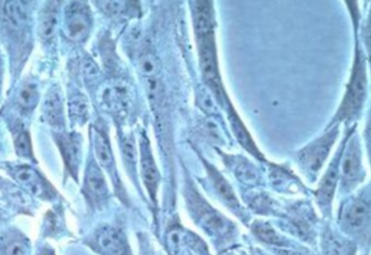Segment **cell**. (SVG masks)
<instances>
[{
  "mask_svg": "<svg viewBox=\"0 0 371 255\" xmlns=\"http://www.w3.org/2000/svg\"><path fill=\"white\" fill-rule=\"evenodd\" d=\"M89 246L100 255H133L129 241L121 229L108 225L97 229Z\"/></svg>",
  "mask_w": 371,
  "mask_h": 255,
  "instance_id": "1",
  "label": "cell"
},
{
  "mask_svg": "<svg viewBox=\"0 0 371 255\" xmlns=\"http://www.w3.org/2000/svg\"><path fill=\"white\" fill-rule=\"evenodd\" d=\"M366 92V75L363 62L356 60L348 92L339 111L341 120L348 119L359 111L363 104Z\"/></svg>",
  "mask_w": 371,
  "mask_h": 255,
  "instance_id": "2",
  "label": "cell"
},
{
  "mask_svg": "<svg viewBox=\"0 0 371 255\" xmlns=\"http://www.w3.org/2000/svg\"><path fill=\"white\" fill-rule=\"evenodd\" d=\"M337 135V131H332L303 149L299 155V160L302 167L311 172H316L321 170L335 142Z\"/></svg>",
  "mask_w": 371,
  "mask_h": 255,
  "instance_id": "3",
  "label": "cell"
},
{
  "mask_svg": "<svg viewBox=\"0 0 371 255\" xmlns=\"http://www.w3.org/2000/svg\"><path fill=\"white\" fill-rule=\"evenodd\" d=\"M200 68L204 79L217 93L221 92L219 73L212 34L201 37L200 43Z\"/></svg>",
  "mask_w": 371,
  "mask_h": 255,
  "instance_id": "4",
  "label": "cell"
},
{
  "mask_svg": "<svg viewBox=\"0 0 371 255\" xmlns=\"http://www.w3.org/2000/svg\"><path fill=\"white\" fill-rule=\"evenodd\" d=\"M370 221V204L357 198L350 202L342 213V224L348 231L359 234L369 227Z\"/></svg>",
  "mask_w": 371,
  "mask_h": 255,
  "instance_id": "5",
  "label": "cell"
},
{
  "mask_svg": "<svg viewBox=\"0 0 371 255\" xmlns=\"http://www.w3.org/2000/svg\"><path fill=\"white\" fill-rule=\"evenodd\" d=\"M84 194L95 207L104 204L108 197V189L105 176L95 163L89 165L84 180Z\"/></svg>",
  "mask_w": 371,
  "mask_h": 255,
  "instance_id": "6",
  "label": "cell"
},
{
  "mask_svg": "<svg viewBox=\"0 0 371 255\" xmlns=\"http://www.w3.org/2000/svg\"><path fill=\"white\" fill-rule=\"evenodd\" d=\"M190 209L200 223L212 231H221L226 226V220L219 213L194 192L189 198Z\"/></svg>",
  "mask_w": 371,
  "mask_h": 255,
  "instance_id": "7",
  "label": "cell"
},
{
  "mask_svg": "<svg viewBox=\"0 0 371 255\" xmlns=\"http://www.w3.org/2000/svg\"><path fill=\"white\" fill-rule=\"evenodd\" d=\"M67 29L69 36L74 40H81L89 29V17L81 3L73 4L67 14Z\"/></svg>",
  "mask_w": 371,
  "mask_h": 255,
  "instance_id": "8",
  "label": "cell"
},
{
  "mask_svg": "<svg viewBox=\"0 0 371 255\" xmlns=\"http://www.w3.org/2000/svg\"><path fill=\"white\" fill-rule=\"evenodd\" d=\"M141 173L149 197L152 201H156L158 186L160 184V172L152 158L147 146H143L142 157H141Z\"/></svg>",
  "mask_w": 371,
  "mask_h": 255,
  "instance_id": "9",
  "label": "cell"
},
{
  "mask_svg": "<svg viewBox=\"0 0 371 255\" xmlns=\"http://www.w3.org/2000/svg\"><path fill=\"white\" fill-rule=\"evenodd\" d=\"M361 176V163L360 152L352 142L345 154L342 163V177L343 183L351 187L360 180Z\"/></svg>",
  "mask_w": 371,
  "mask_h": 255,
  "instance_id": "10",
  "label": "cell"
},
{
  "mask_svg": "<svg viewBox=\"0 0 371 255\" xmlns=\"http://www.w3.org/2000/svg\"><path fill=\"white\" fill-rule=\"evenodd\" d=\"M59 146L67 167L72 175H77L81 159V145L77 137L73 135L60 137Z\"/></svg>",
  "mask_w": 371,
  "mask_h": 255,
  "instance_id": "11",
  "label": "cell"
},
{
  "mask_svg": "<svg viewBox=\"0 0 371 255\" xmlns=\"http://www.w3.org/2000/svg\"><path fill=\"white\" fill-rule=\"evenodd\" d=\"M339 178L337 164H333L320 183L316 191V198L319 205L327 207L334 198Z\"/></svg>",
  "mask_w": 371,
  "mask_h": 255,
  "instance_id": "12",
  "label": "cell"
},
{
  "mask_svg": "<svg viewBox=\"0 0 371 255\" xmlns=\"http://www.w3.org/2000/svg\"><path fill=\"white\" fill-rule=\"evenodd\" d=\"M194 9V23L196 33L200 37L211 33L213 17L211 3L196 2Z\"/></svg>",
  "mask_w": 371,
  "mask_h": 255,
  "instance_id": "13",
  "label": "cell"
},
{
  "mask_svg": "<svg viewBox=\"0 0 371 255\" xmlns=\"http://www.w3.org/2000/svg\"><path fill=\"white\" fill-rule=\"evenodd\" d=\"M94 143L97 159L101 165L109 172L113 171L114 161L112 150L107 137L104 133L95 130Z\"/></svg>",
  "mask_w": 371,
  "mask_h": 255,
  "instance_id": "14",
  "label": "cell"
},
{
  "mask_svg": "<svg viewBox=\"0 0 371 255\" xmlns=\"http://www.w3.org/2000/svg\"><path fill=\"white\" fill-rule=\"evenodd\" d=\"M209 176H211L213 186L217 193L227 203V205L232 208L239 206V202L235 196L234 191L224 177L215 169H209Z\"/></svg>",
  "mask_w": 371,
  "mask_h": 255,
  "instance_id": "15",
  "label": "cell"
},
{
  "mask_svg": "<svg viewBox=\"0 0 371 255\" xmlns=\"http://www.w3.org/2000/svg\"><path fill=\"white\" fill-rule=\"evenodd\" d=\"M15 177L19 183L27 187L33 193H41L44 185L39 176L29 167L19 168L15 172Z\"/></svg>",
  "mask_w": 371,
  "mask_h": 255,
  "instance_id": "16",
  "label": "cell"
},
{
  "mask_svg": "<svg viewBox=\"0 0 371 255\" xmlns=\"http://www.w3.org/2000/svg\"><path fill=\"white\" fill-rule=\"evenodd\" d=\"M45 111L47 120L53 125H60L62 121V107L59 95L50 94L45 100Z\"/></svg>",
  "mask_w": 371,
  "mask_h": 255,
  "instance_id": "17",
  "label": "cell"
},
{
  "mask_svg": "<svg viewBox=\"0 0 371 255\" xmlns=\"http://www.w3.org/2000/svg\"><path fill=\"white\" fill-rule=\"evenodd\" d=\"M21 2L9 1L5 3L3 11L9 23L14 27L19 28L25 23V11Z\"/></svg>",
  "mask_w": 371,
  "mask_h": 255,
  "instance_id": "18",
  "label": "cell"
},
{
  "mask_svg": "<svg viewBox=\"0 0 371 255\" xmlns=\"http://www.w3.org/2000/svg\"><path fill=\"white\" fill-rule=\"evenodd\" d=\"M324 246L325 255H352L348 242L332 234L325 236Z\"/></svg>",
  "mask_w": 371,
  "mask_h": 255,
  "instance_id": "19",
  "label": "cell"
},
{
  "mask_svg": "<svg viewBox=\"0 0 371 255\" xmlns=\"http://www.w3.org/2000/svg\"><path fill=\"white\" fill-rule=\"evenodd\" d=\"M231 123L235 134L241 146L245 147L253 155L260 157L261 155L259 150L256 148L249 133L247 132L244 125L242 124L239 119L237 118L236 114L235 116V114H232L231 116Z\"/></svg>",
  "mask_w": 371,
  "mask_h": 255,
  "instance_id": "20",
  "label": "cell"
},
{
  "mask_svg": "<svg viewBox=\"0 0 371 255\" xmlns=\"http://www.w3.org/2000/svg\"><path fill=\"white\" fill-rule=\"evenodd\" d=\"M138 70L147 79L154 78L160 70L159 59L152 54H146L139 59Z\"/></svg>",
  "mask_w": 371,
  "mask_h": 255,
  "instance_id": "21",
  "label": "cell"
},
{
  "mask_svg": "<svg viewBox=\"0 0 371 255\" xmlns=\"http://www.w3.org/2000/svg\"><path fill=\"white\" fill-rule=\"evenodd\" d=\"M146 90L152 106L155 108L162 105L165 98V88L163 83L156 77L147 79Z\"/></svg>",
  "mask_w": 371,
  "mask_h": 255,
  "instance_id": "22",
  "label": "cell"
},
{
  "mask_svg": "<svg viewBox=\"0 0 371 255\" xmlns=\"http://www.w3.org/2000/svg\"><path fill=\"white\" fill-rule=\"evenodd\" d=\"M57 25L56 12L53 8H48L45 11L40 24V34L47 40L54 35Z\"/></svg>",
  "mask_w": 371,
  "mask_h": 255,
  "instance_id": "23",
  "label": "cell"
},
{
  "mask_svg": "<svg viewBox=\"0 0 371 255\" xmlns=\"http://www.w3.org/2000/svg\"><path fill=\"white\" fill-rule=\"evenodd\" d=\"M1 251L3 255H27L28 244L22 237L6 239L2 245Z\"/></svg>",
  "mask_w": 371,
  "mask_h": 255,
  "instance_id": "24",
  "label": "cell"
},
{
  "mask_svg": "<svg viewBox=\"0 0 371 255\" xmlns=\"http://www.w3.org/2000/svg\"><path fill=\"white\" fill-rule=\"evenodd\" d=\"M38 100L36 88L33 84H25L19 95L20 105L24 109H30L36 105Z\"/></svg>",
  "mask_w": 371,
  "mask_h": 255,
  "instance_id": "25",
  "label": "cell"
},
{
  "mask_svg": "<svg viewBox=\"0 0 371 255\" xmlns=\"http://www.w3.org/2000/svg\"><path fill=\"white\" fill-rule=\"evenodd\" d=\"M253 231L256 235L267 243H279V239L274 229L265 222L255 223L253 226Z\"/></svg>",
  "mask_w": 371,
  "mask_h": 255,
  "instance_id": "26",
  "label": "cell"
},
{
  "mask_svg": "<svg viewBox=\"0 0 371 255\" xmlns=\"http://www.w3.org/2000/svg\"><path fill=\"white\" fill-rule=\"evenodd\" d=\"M69 111L71 117L81 120L86 116L88 107L84 98L76 96L73 98L69 104Z\"/></svg>",
  "mask_w": 371,
  "mask_h": 255,
  "instance_id": "27",
  "label": "cell"
},
{
  "mask_svg": "<svg viewBox=\"0 0 371 255\" xmlns=\"http://www.w3.org/2000/svg\"><path fill=\"white\" fill-rule=\"evenodd\" d=\"M16 149L18 155L23 157H29L32 155L30 138L27 133H19L16 139Z\"/></svg>",
  "mask_w": 371,
  "mask_h": 255,
  "instance_id": "28",
  "label": "cell"
},
{
  "mask_svg": "<svg viewBox=\"0 0 371 255\" xmlns=\"http://www.w3.org/2000/svg\"><path fill=\"white\" fill-rule=\"evenodd\" d=\"M122 150L126 161L134 165L136 160V149L132 137H125L123 140Z\"/></svg>",
  "mask_w": 371,
  "mask_h": 255,
  "instance_id": "29",
  "label": "cell"
},
{
  "mask_svg": "<svg viewBox=\"0 0 371 255\" xmlns=\"http://www.w3.org/2000/svg\"><path fill=\"white\" fill-rule=\"evenodd\" d=\"M99 4L108 14H117L121 7V3L119 2H101Z\"/></svg>",
  "mask_w": 371,
  "mask_h": 255,
  "instance_id": "30",
  "label": "cell"
},
{
  "mask_svg": "<svg viewBox=\"0 0 371 255\" xmlns=\"http://www.w3.org/2000/svg\"><path fill=\"white\" fill-rule=\"evenodd\" d=\"M38 255H56V254L53 250L45 247Z\"/></svg>",
  "mask_w": 371,
  "mask_h": 255,
  "instance_id": "31",
  "label": "cell"
},
{
  "mask_svg": "<svg viewBox=\"0 0 371 255\" xmlns=\"http://www.w3.org/2000/svg\"><path fill=\"white\" fill-rule=\"evenodd\" d=\"M2 77V68H1V62H0V81H1Z\"/></svg>",
  "mask_w": 371,
  "mask_h": 255,
  "instance_id": "32",
  "label": "cell"
}]
</instances>
